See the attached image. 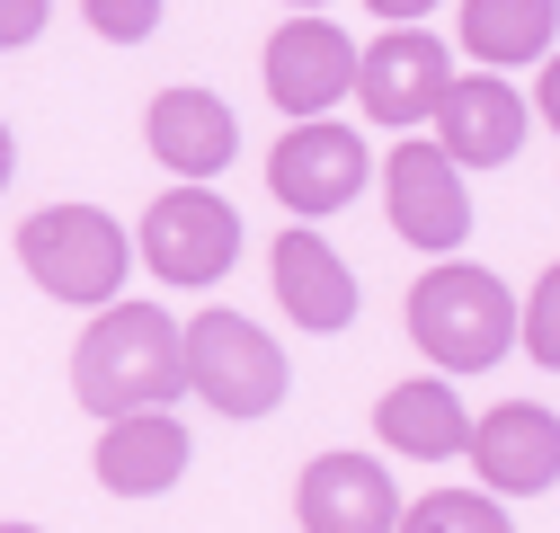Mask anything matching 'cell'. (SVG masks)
Instances as JSON below:
<instances>
[{
  "instance_id": "6da1fadb",
  "label": "cell",
  "mask_w": 560,
  "mask_h": 533,
  "mask_svg": "<svg viewBox=\"0 0 560 533\" xmlns=\"http://www.w3.org/2000/svg\"><path fill=\"white\" fill-rule=\"evenodd\" d=\"M72 391L81 410L125 418V410H170L187 391V356H178V329L152 303H98L90 339L72 347Z\"/></svg>"
},
{
  "instance_id": "7a4b0ae2",
  "label": "cell",
  "mask_w": 560,
  "mask_h": 533,
  "mask_svg": "<svg viewBox=\"0 0 560 533\" xmlns=\"http://www.w3.org/2000/svg\"><path fill=\"white\" fill-rule=\"evenodd\" d=\"M409 339L436 374H480L516 347V294L489 266H428L409 285Z\"/></svg>"
},
{
  "instance_id": "3957f363",
  "label": "cell",
  "mask_w": 560,
  "mask_h": 533,
  "mask_svg": "<svg viewBox=\"0 0 560 533\" xmlns=\"http://www.w3.org/2000/svg\"><path fill=\"white\" fill-rule=\"evenodd\" d=\"M19 266L54 294V303H116L125 294V276H133V240H125V223L116 214H98V205H45V214H27V232H19Z\"/></svg>"
},
{
  "instance_id": "277c9868",
  "label": "cell",
  "mask_w": 560,
  "mask_h": 533,
  "mask_svg": "<svg viewBox=\"0 0 560 533\" xmlns=\"http://www.w3.org/2000/svg\"><path fill=\"white\" fill-rule=\"evenodd\" d=\"M178 356H187V391L205 400V410H223V418H267L276 400H285V382H294L285 347H276L258 320H241V311L187 320Z\"/></svg>"
},
{
  "instance_id": "5b68a950",
  "label": "cell",
  "mask_w": 560,
  "mask_h": 533,
  "mask_svg": "<svg viewBox=\"0 0 560 533\" xmlns=\"http://www.w3.org/2000/svg\"><path fill=\"white\" fill-rule=\"evenodd\" d=\"M365 178H374L365 133H357V125H329V116H294L285 143L267 152V196H276L285 214H303V223H320V214H338V205H357Z\"/></svg>"
},
{
  "instance_id": "8992f818",
  "label": "cell",
  "mask_w": 560,
  "mask_h": 533,
  "mask_svg": "<svg viewBox=\"0 0 560 533\" xmlns=\"http://www.w3.org/2000/svg\"><path fill=\"white\" fill-rule=\"evenodd\" d=\"M133 249H143V266H152V276H170V285H214L223 266L241 258V214H232L205 178H178L170 196H152V214H143V232H133Z\"/></svg>"
},
{
  "instance_id": "52a82bcc",
  "label": "cell",
  "mask_w": 560,
  "mask_h": 533,
  "mask_svg": "<svg viewBox=\"0 0 560 533\" xmlns=\"http://www.w3.org/2000/svg\"><path fill=\"white\" fill-rule=\"evenodd\" d=\"M436 125V152L454 169H508L525 152V133H534V107L508 90V72H454L428 107Z\"/></svg>"
},
{
  "instance_id": "ba28073f",
  "label": "cell",
  "mask_w": 560,
  "mask_h": 533,
  "mask_svg": "<svg viewBox=\"0 0 560 533\" xmlns=\"http://www.w3.org/2000/svg\"><path fill=\"white\" fill-rule=\"evenodd\" d=\"M463 462L480 472L489 498H534V489L560 481V418L542 410V400H499V410L471 418Z\"/></svg>"
},
{
  "instance_id": "9c48e42d",
  "label": "cell",
  "mask_w": 560,
  "mask_h": 533,
  "mask_svg": "<svg viewBox=\"0 0 560 533\" xmlns=\"http://www.w3.org/2000/svg\"><path fill=\"white\" fill-rule=\"evenodd\" d=\"M383 205H392V232L409 249H428V258L463 249V232H471V187L436 143H400L383 161Z\"/></svg>"
},
{
  "instance_id": "30bf717a",
  "label": "cell",
  "mask_w": 560,
  "mask_h": 533,
  "mask_svg": "<svg viewBox=\"0 0 560 533\" xmlns=\"http://www.w3.org/2000/svg\"><path fill=\"white\" fill-rule=\"evenodd\" d=\"M347 81H357V45H347L320 10H303V19H285L267 36V98L285 116H329L347 98Z\"/></svg>"
},
{
  "instance_id": "8fae6325",
  "label": "cell",
  "mask_w": 560,
  "mask_h": 533,
  "mask_svg": "<svg viewBox=\"0 0 560 533\" xmlns=\"http://www.w3.org/2000/svg\"><path fill=\"white\" fill-rule=\"evenodd\" d=\"M445 81H454V54L409 19V27H392L383 45H365V62H357V81H347V90L365 98L374 125H428V107H436Z\"/></svg>"
},
{
  "instance_id": "7c38bea8",
  "label": "cell",
  "mask_w": 560,
  "mask_h": 533,
  "mask_svg": "<svg viewBox=\"0 0 560 533\" xmlns=\"http://www.w3.org/2000/svg\"><path fill=\"white\" fill-rule=\"evenodd\" d=\"M294 516H303V533H392L400 524V481L365 453H320L294 481Z\"/></svg>"
},
{
  "instance_id": "4fadbf2b",
  "label": "cell",
  "mask_w": 560,
  "mask_h": 533,
  "mask_svg": "<svg viewBox=\"0 0 560 533\" xmlns=\"http://www.w3.org/2000/svg\"><path fill=\"white\" fill-rule=\"evenodd\" d=\"M143 143H152V161L170 178H214L241 152V125H232V107L214 90H161L143 107Z\"/></svg>"
},
{
  "instance_id": "5bb4252c",
  "label": "cell",
  "mask_w": 560,
  "mask_h": 533,
  "mask_svg": "<svg viewBox=\"0 0 560 533\" xmlns=\"http://www.w3.org/2000/svg\"><path fill=\"white\" fill-rule=\"evenodd\" d=\"M187 427L170 418V410H125V418H107V436H98V481L116 489V498H161V489H178L187 481Z\"/></svg>"
},
{
  "instance_id": "9a60e30c",
  "label": "cell",
  "mask_w": 560,
  "mask_h": 533,
  "mask_svg": "<svg viewBox=\"0 0 560 533\" xmlns=\"http://www.w3.org/2000/svg\"><path fill=\"white\" fill-rule=\"evenodd\" d=\"M276 303H285L294 311V329H347V320H357V266H347L320 232H285V240H276Z\"/></svg>"
},
{
  "instance_id": "2e32d148",
  "label": "cell",
  "mask_w": 560,
  "mask_h": 533,
  "mask_svg": "<svg viewBox=\"0 0 560 533\" xmlns=\"http://www.w3.org/2000/svg\"><path fill=\"white\" fill-rule=\"evenodd\" d=\"M374 436H383L392 453H409V462H454L463 436H471V410L454 400L445 374H428V382H392L383 410H374Z\"/></svg>"
},
{
  "instance_id": "e0dca14e",
  "label": "cell",
  "mask_w": 560,
  "mask_h": 533,
  "mask_svg": "<svg viewBox=\"0 0 560 533\" xmlns=\"http://www.w3.org/2000/svg\"><path fill=\"white\" fill-rule=\"evenodd\" d=\"M551 36H560V0H463V54L480 72L542 62Z\"/></svg>"
},
{
  "instance_id": "ac0fdd59",
  "label": "cell",
  "mask_w": 560,
  "mask_h": 533,
  "mask_svg": "<svg viewBox=\"0 0 560 533\" xmlns=\"http://www.w3.org/2000/svg\"><path fill=\"white\" fill-rule=\"evenodd\" d=\"M392 533H516V524H508V498L489 489H428L418 507H400Z\"/></svg>"
},
{
  "instance_id": "d6986e66",
  "label": "cell",
  "mask_w": 560,
  "mask_h": 533,
  "mask_svg": "<svg viewBox=\"0 0 560 533\" xmlns=\"http://www.w3.org/2000/svg\"><path fill=\"white\" fill-rule=\"evenodd\" d=\"M516 339H525V356H534V365H551V374H560V266H542V285L516 303Z\"/></svg>"
},
{
  "instance_id": "ffe728a7",
  "label": "cell",
  "mask_w": 560,
  "mask_h": 533,
  "mask_svg": "<svg viewBox=\"0 0 560 533\" xmlns=\"http://www.w3.org/2000/svg\"><path fill=\"white\" fill-rule=\"evenodd\" d=\"M161 10H170V0H81V19H90L107 45H143V36L161 27Z\"/></svg>"
},
{
  "instance_id": "44dd1931",
  "label": "cell",
  "mask_w": 560,
  "mask_h": 533,
  "mask_svg": "<svg viewBox=\"0 0 560 533\" xmlns=\"http://www.w3.org/2000/svg\"><path fill=\"white\" fill-rule=\"evenodd\" d=\"M45 19H54V0H0V54H10V45H36Z\"/></svg>"
},
{
  "instance_id": "7402d4cb",
  "label": "cell",
  "mask_w": 560,
  "mask_h": 533,
  "mask_svg": "<svg viewBox=\"0 0 560 533\" xmlns=\"http://www.w3.org/2000/svg\"><path fill=\"white\" fill-rule=\"evenodd\" d=\"M534 116H542V125H551V133H560V54H551V62H542V90H534Z\"/></svg>"
},
{
  "instance_id": "603a6c76",
  "label": "cell",
  "mask_w": 560,
  "mask_h": 533,
  "mask_svg": "<svg viewBox=\"0 0 560 533\" xmlns=\"http://www.w3.org/2000/svg\"><path fill=\"white\" fill-rule=\"evenodd\" d=\"M365 10H374V19H392V27H409V19H428L436 0H365Z\"/></svg>"
},
{
  "instance_id": "cb8c5ba5",
  "label": "cell",
  "mask_w": 560,
  "mask_h": 533,
  "mask_svg": "<svg viewBox=\"0 0 560 533\" xmlns=\"http://www.w3.org/2000/svg\"><path fill=\"white\" fill-rule=\"evenodd\" d=\"M10 169H19V143H10V125H0V187H10Z\"/></svg>"
},
{
  "instance_id": "d4e9b609",
  "label": "cell",
  "mask_w": 560,
  "mask_h": 533,
  "mask_svg": "<svg viewBox=\"0 0 560 533\" xmlns=\"http://www.w3.org/2000/svg\"><path fill=\"white\" fill-rule=\"evenodd\" d=\"M285 10H320V0H285Z\"/></svg>"
},
{
  "instance_id": "484cf974",
  "label": "cell",
  "mask_w": 560,
  "mask_h": 533,
  "mask_svg": "<svg viewBox=\"0 0 560 533\" xmlns=\"http://www.w3.org/2000/svg\"><path fill=\"white\" fill-rule=\"evenodd\" d=\"M0 533H36V524H0Z\"/></svg>"
}]
</instances>
